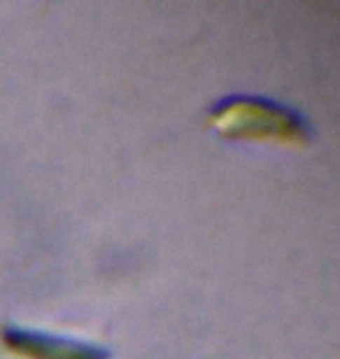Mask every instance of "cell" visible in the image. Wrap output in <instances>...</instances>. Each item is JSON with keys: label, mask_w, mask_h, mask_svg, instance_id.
Returning a JSON list of instances; mask_svg holds the SVG:
<instances>
[{"label": "cell", "mask_w": 340, "mask_h": 359, "mask_svg": "<svg viewBox=\"0 0 340 359\" xmlns=\"http://www.w3.org/2000/svg\"><path fill=\"white\" fill-rule=\"evenodd\" d=\"M212 124L229 138H275L285 142H306L310 128L301 114L273 100L236 96L219 103L210 114Z\"/></svg>", "instance_id": "cell-1"}, {"label": "cell", "mask_w": 340, "mask_h": 359, "mask_svg": "<svg viewBox=\"0 0 340 359\" xmlns=\"http://www.w3.org/2000/svg\"><path fill=\"white\" fill-rule=\"evenodd\" d=\"M3 343L14 355L26 359H107V350L89 343H79L59 336L28 332V329L7 327L3 332Z\"/></svg>", "instance_id": "cell-2"}]
</instances>
